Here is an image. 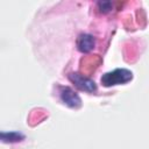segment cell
<instances>
[{"instance_id":"1","label":"cell","mask_w":149,"mask_h":149,"mask_svg":"<svg viewBox=\"0 0 149 149\" xmlns=\"http://www.w3.org/2000/svg\"><path fill=\"white\" fill-rule=\"evenodd\" d=\"M133 78V73L126 69H115L111 72L105 73L101 77V83L105 86H112L118 84H125Z\"/></svg>"},{"instance_id":"4","label":"cell","mask_w":149,"mask_h":149,"mask_svg":"<svg viewBox=\"0 0 149 149\" xmlns=\"http://www.w3.org/2000/svg\"><path fill=\"white\" fill-rule=\"evenodd\" d=\"M94 44H95V41H94L93 36H91L88 34H83L77 40L78 49L80 51H84V52H87V51L92 50L94 48Z\"/></svg>"},{"instance_id":"2","label":"cell","mask_w":149,"mask_h":149,"mask_svg":"<svg viewBox=\"0 0 149 149\" xmlns=\"http://www.w3.org/2000/svg\"><path fill=\"white\" fill-rule=\"evenodd\" d=\"M69 77H70L71 81L74 83L76 86H78L80 90H84L86 92H93V91H95V84L91 79L85 78V77H83V76H80L78 73H71Z\"/></svg>"},{"instance_id":"3","label":"cell","mask_w":149,"mask_h":149,"mask_svg":"<svg viewBox=\"0 0 149 149\" xmlns=\"http://www.w3.org/2000/svg\"><path fill=\"white\" fill-rule=\"evenodd\" d=\"M61 99L64 104H66L70 107H78L80 105L79 97L69 87H63L61 91Z\"/></svg>"}]
</instances>
